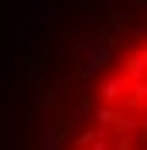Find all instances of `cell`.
Wrapping results in <instances>:
<instances>
[{
	"mask_svg": "<svg viewBox=\"0 0 147 150\" xmlns=\"http://www.w3.org/2000/svg\"><path fill=\"white\" fill-rule=\"evenodd\" d=\"M75 150H86V147H79V143H75Z\"/></svg>",
	"mask_w": 147,
	"mask_h": 150,
	"instance_id": "277c9868",
	"label": "cell"
},
{
	"mask_svg": "<svg viewBox=\"0 0 147 150\" xmlns=\"http://www.w3.org/2000/svg\"><path fill=\"white\" fill-rule=\"evenodd\" d=\"M92 116H96V123H103V126H113V123H116V116H120V109H116L113 103H103Z\"/></svg>",
	"mask_w": 147,
	"mask_h": 150,
	"instance_id": "7a4b0ae2",
	"label": "cell"
},
{
	"mask_svg": "<svg viewBox=\"0 0 147 150\" xmlns=\"http://www.w3.org/2000/svg\"><path fill=\"white\" fill-rule=\"evenodd\" d=\"M130 85L133 82H130L123 72L120 75H103L99 79V103H113V106L123 103V99L130 96Z\"/></svg>",
	"mask_w": 147,
	"mask_h": 150,
	"instance_id": "6da1fadb",
	"label": "cell"
},
{
	"mask_svg": "<svg viewBox=\"0 0 147 150\" xmlns=\"http://www.w3.org/2000/svg\"><path fill=\"white\" fill-rule=\"evenodd\" d=\"M92 45H96V41H92V38L86 34V38H79V41L72 45V51H75V55H82V51H92Z\"/></svg>",
	"mask_w": 147,
	"mask_h": 150,
	"instance_id": "3957f363",
	"label": "cell"
}]
</instances>
